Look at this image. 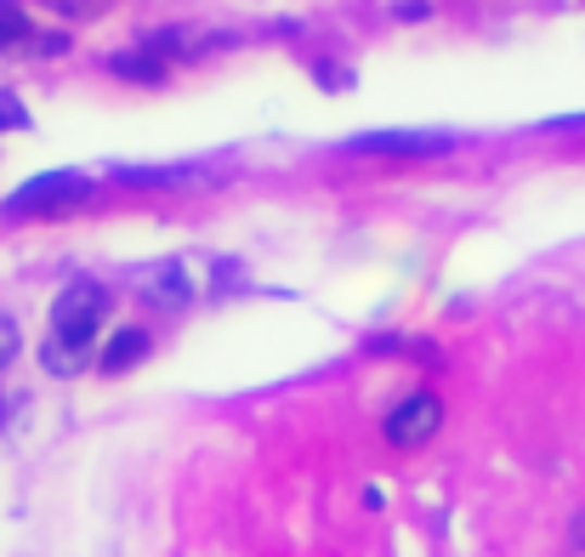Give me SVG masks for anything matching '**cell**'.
Returning a JSON list of instances; mask_svg holds the SVG:
<instances>
[{
	"instance_id": "1",
	"label": "cell",
	"mask_w": 585,
	"mask_h": 557,
	"mask_svg": "<svg viewBox=\"0 0 585 557\" xmlns=\"http://www.w3.org/2000/svg\"><path fill=\"white\" fill-rule=\"evenodd\" d=\"M103 319H109V290L97 285V278H74V285H63V296L52 301V336L80 347V352H91Z\"/></svg>"
},
{
	"instance_id": "2",
	"label": "cell",
	"mask_w": 585,
	"mask_h": 557,
	"mask_svg": "<svg viewBox=\"0 0 585 557\" xmlns=\"http://www.w3.org/2000/svg\"><path fill=\"white\" fill-rule=\"evenodd\" d=\"M86 199H91V176H80V171H40L23 188H12L0 211H7V216H58V211L86 206Z\"/></svg>"
},
{
	"instance_id": "3",
	"label": "cell",
	"mask_w": 585,
	"mask_h": 557,
	"mask_svg": "<svg viewBox=\"0 0 585 557\" xmlns=\"http://www.w3.org/2000/svg\"><path fill=\"white\" fill-rule=\"evenodd\" d=\"M455 137L449 132H364L347 143V154H370V160H432L449 154Z\"/></svg>"
},
{
	"instance_id": "4",
	"label": "cell",
	"mask_w": 585,
	"mask_h": 557,
	"mask_svg": "<svg viewBox=\"0 0 585 557\" xmlns=\"http://www.w3.org/2000/svg\"><path fill=\"white\" fill-rule=\"evenodd\" d=\"M444 426V398L438 393H410L398 404V410L387 416V444H398V449H421V444H432V433Z\"/></svg>"
},
{
	"instance_id": "5",
	"label": "cell",
	"mask_w": 585,
	"mask_h": 557,
	"mask_svg": "<svg viewBox=\"0 0 585 557\" xmlns=\"http://www.w3.org/2000/svg\"><path fill=\"white\" fill-rule=\"evenodd\" d=\"M142 290H148V301H154V308H188V296H194L188 273L176 268V262H160V268H148Z\"/></svg>"
},
{
	"instance_id": "6",
	"label": "cell",
	"mask_w": 585,
	"mask_h": 557,
	"mask_svg": "<svg viewBox=\"0 0 585 557\" xmlns=\"http://www.w3.org/2000/svg\"><path fill=\"white\" fill-rule=\"evenodd\" d=\"M148 352H154V336H148V331H137V324H132V331H120V336H114V342L103 347V359H97V364H103L109 375H120V370L142 364Z\"/></svg>"
},
{
	"instance_id": "7",
	"label": "cell",
	"mask_w": 585,
	"mask_h": 557,
	"mask_svg": "<svg viewBox=\"0 0 585 557\" xmlns=\"http://www.w3.org/2000/svg\"><path fill=\"white\" fill-rule=\"evenodd\" d=\"M109 74H120V81H137V86H160L165 81V58H154V52H114L109 58Z\"/></svg>"
},
{
	"instance_id": "8",
	"label": "cell",
	"mask_w": 585,
	"mask_h": 557,
	"mask_svg": "<svg viewBox=\"0 0 585 557\" xmlns=\"http://www.w3.org/2000/svg\"><path fill=\"white\" fill-rule=\"evenodd\" d=\"M120 183H132V188H171V183H183V176H194L188 165H114Z\"/></svg>"
},
{
	"instance_id": "9",
	"label": "cell",
	"mask_w": 585,
	"mask_h": 557,
	"mask_svg": "<svg viewBox=\"0 0 585 557\" xmlns=\"http://www.w3.org/2000/svg\"><path fill=\"white\" fill-rule=\"evenodd\" d=\"M29 35H35V23L23 17L12 0H0V52H12V46H23Z\"/></svg>"
},
{
	"instance_id": "10",
	"label": "cell",
	"mask_w": 585,
	"mask_h": 557,
	"mask_svg": "<svg viewBox=\"0 0 585 557\" xmlns=\"http://www.w3.org/2000/svg\"><path fill=\"white\" fill-rule=\"evenodd\" d=\"M40 359H46V370H52V375H74V370L86 364V352H80V347H69V342H58V336H46Z\"/></svg>"
},
{
	"instance_id": "11",
	"label": "cell",
	"mask_w": 585,
	"mask_h": 557,
	"mask_svg": "<svg viewBox=\"0 0 585 557\" xmlns=\"http://www.w3.org/2000/svg\"><path fill=\"white\" fill-rule=\"evenodd\" d=\"M0 132H29V109L17 91H0Z\"/></svg>"
},
{
	"instance_id": "12",
	"label": "cell",
	"mask_w": 585,
	"mask_h": 557,
	"mask_svg": "<svg viewBox=\"0 0 585 557\" xmlns=\"http://www.w3.org/2000/svg\"><path fill=\"white\" fill-rule=\"evenodd\" d=\"M17 347H23V336H17V319L0 313V370H7V364L17 359Z\"/></svg>"
},
{
	"instance_id": "13",
	"label": "cell",
	"mask_w": 585,
	"mask_h": 557,
	"mask_svg": "<svg viewBox=\"0 0 585 557\" xmlns=\"http://www.w3.org/2000/svg\"><path fill=\"white\" fill-rule=\"evenodd\" d=\"M393 17H403V23H421V17H426V7H421V0H403V7H393Z\"/></svg>"
},
{
	"instance_id": "14",
	"label": "cell",
	"mask_w": 585,
	"mask_h": 557,
	"mask_svg": "<svg viewBox=\"0 0 585 557\" xmlns=\"http://www.w3.org/2000/svg\"><path fill=\"white\" fill-rule=\"evenodd\" d=\"M574 541H580V546H585V512H580V518H574Z\"/></svg>"
}]
</instances>
